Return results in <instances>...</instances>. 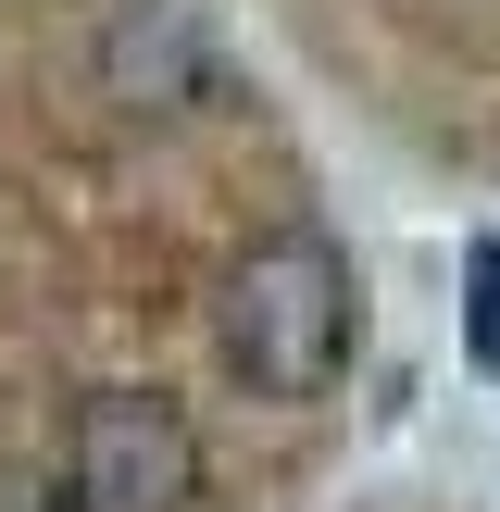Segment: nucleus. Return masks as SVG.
<instances>
[{
	"instance_id": "2",
	"label": "nucleus",
	"mask_w": 500,
	"mask_h": 512,
	"mask_svg": "<svg viewBox=\"0 0 500 512\" xmlns=\"http://www.w3.org/2000/svg\"><path fill=\"white\" fill-rule=\"evenodd\" d=\"M75 500L88 512H188L200 500V425L163 388H113L75 425Z\"/></svg>"
},
{
	"instance_id": "1",
	"label": "nucleus",
	"mask_w": 500,
	"mask_h": 512,
	"mask_svg": "<svg viewBox=\"0 0 500 512\" xmlns=\"http://www.w3.org/2000/svg\"><path fill=\"white\" fill-rule=\"evenodd\" d=\"M213 338H225V375L250 400H325L350 375V350H363V275H350V250L313 238V225L263 238L225 275Z\"/></svg>"
},
{
	"instance_id": "3",
	"label": "nucleus",
	"mask_w": 500,
	"mask_h": 512,
	"mask_svg": "<svg viewBox=\"0 0 500 512\" xmlns=\"http://www.w3.org/2000/svg\"><path fill=\"white\" fill-rule=\"evenodd\" d=\"M100 88L125 100V113H225V50L213 25L188 13V0H125L113 25H100Z\"/></svg>"
},
{
	"instance_id": "4",
	"label": "nucleus",
	"mask_w": 500,
	"mask_h": 512,
	"mask_svg": "<svg viewBox=\"0 0 500 512\" xmlns=\"http://www.w3.org/2000/svg\"><path fill=\"white\" fill-rule=\"evenodd\" d=\"M0 512H88V500H75V488H63V500H50V488H13Z\"/></svg>"
}]
</instances>
